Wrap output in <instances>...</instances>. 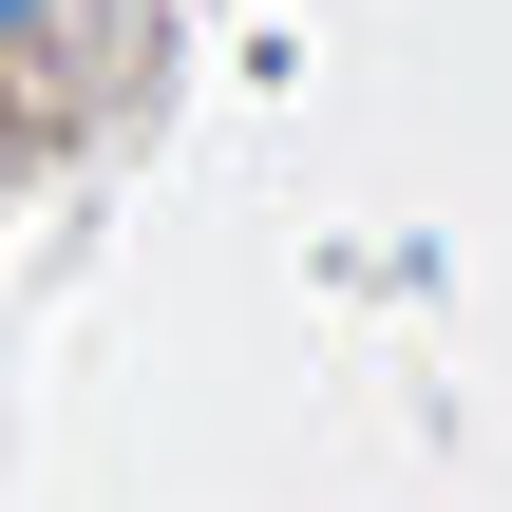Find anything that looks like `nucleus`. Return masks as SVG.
<instances>
[{"label": "nucleus", "instance_id": "nucleus-1", "mask_svg": "<svg viewBox=\"0 0 512 512\" xmlns=\"http://www.w3.org/2000/svg\"><path fill=\"white\" fill-rule=\"evenodd\" d=\"M57 19H76V0H0V57H38V38H57Z\"/></svg>", "mask_w": 512, "mask_h": 512}, {"label": "nucleus", "instance_id": "nucleus-2", "mask_svg": "<svg viewBox=\"0 0 512 512\" xmlns=\"http://www.w3.org/2000/svg\"><path fill=\"white\" fill-rule=\"evenodd\" d=\"M19 133H38V95H19V57H0V152H19Z\"/></svg>", "mask_w": 512, "mask_h": 512}]
</instances>
